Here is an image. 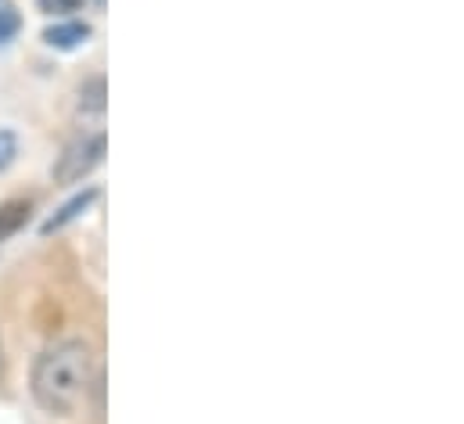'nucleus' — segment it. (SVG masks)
Here are the masks:
<instances>
[{
  "instance_id": "f257e3e1",
  "label": "nucleus",
  "mask_w": 464,
  "mask_h": 424,
  "mask_svg": "<svg viewBox=\"0 0 464 424\" xmlns=\"http://www.w3.org/2000/svg\"><path fill=\"white\" fill-rule=\"evenodd\" d=\"M94 385V352L83 338H62L47 345L29 374V392L36 407L51 418H69L83 407Z\"/></svg>"
},
{
  "instance_id": "9d476101",
  "label": "nucleus",
  "mask_w": 464,
  "mask_h": 424,
  "mask_svg": "<svg viewBox=\"0 0 464 424\" xmlns=\"http://www.w3.org/2000/svg\"><path fill=\"white\" fill-rule=\"evenodd\" d=\"M0 374H4V342H0Z\"/></svg>"
},
{
  "instance_id": "1a4fd4ad",
  "label": "nucleus",
  "mask_w": 464,
  "mask_h": 424,
  "mask_svg": "<svg viewBox=\"0 0 464 424\" xmlns=\"http://www.w3.org/2000/svg\"><path fill=\"white\" fill-rule=\"evenodd\" d=\"M80 4L83 0H40V11H47V14H72V11H80Z\"/></svg>"
},
{
  "instance_id": "f03ea898",
  "label": "nucleus",
  "mask_w": 464,
  "mask_h": 424,
  "mask_svg": "<svg viewBox=\"0 0 464 424\" xmlns=\"http://www.w3.org/2000/svg\"><path fill=\"white\" fill-rule=\"evenodd\" d=\"M105 151H109V137L98 130V133H83L76 137L72 144L62 148L58 162H54V184H80L83 177H91L102 162H105Z\"/></svg>"
},
{
  "instance_id": "9b49d317",
  "label": "nucleus",
  "mask_w": 464,
  "mask_h": 424,
  "mask_svg": "<svg viewBox=\"0 0 464 424\" xmlns=\"http://www.w3.org/2000/svg\"><path fill=\"white\" fill-rule=\"evenodd\" d=\"M98 4H105V0H98Z\"/></svg>"
},
{
  "instance_id": "0eeeda50",
  "label": "nucleus",
  "mask_w": 464,
  "mask_h": 424,
  "mask_svg": "<svg viewBox=\"0 0 464 424\" xmlns=\"http://www.w3.org/2000/svg\"><path fill=\"white\" fill-rule=\"evenodd\" d=\"M18 29H22V18H18V11H14L11 4H4V0H0V43L14 40V36H18Z\"/></svg>"
},
{
  "instance_id": "6e6552de",
  "label": "nucleus",
  "mask_w": 464,
  "mask_h": 424,
  "mask_svg": "<svg viewBox=\"0 0 464 424\" xmlns=\"http://www.w3.org/2000/svg\"><path fill=\"white\" fill-rule=\"evenodd\" d=\"M18 159V133L14 130H0V173Z\"/></svg>"
},
{
  "instance_id": "39448f33",
  "label": "nucleus",
  "mask_w": 464,
  "mask_h": 424,
  "mask_svg": "<svg viewBox=\"0 0 464 424\" xmlns=\"http://www.w3.org/2000/svg\"><path fill=\"white\" fill-rule=\"evenodd\" d=\"M25 219H29V202H0V241L18 234Z\"/></svg>"
},
{
  "instance_id": "20e7f679",
  "label": "nucleus",
  "mask_w": 464,
  "mask_h": 424,
  "mask_svg": "<svg viewBox=\"0 0 464 424\" xmlns=\"http://www.w3.org/2000/svg\"><path fill=\"white\" fill-rule=\"evenodd\" d=\"M87 36H91L87 22H58L44 33V43L54 47V51H76L80 43H87Z\"/></svg>"
},
{
  "instance_id": "7ed1b4c3",
  "label": "nucleus",
  "mask_w": 464,
  "mask_h": 424,
  "mask_svg": "<svg viewBox=\"0 0 464 424\" xmlns=\"http://www.w3.org/2000/svg\"><path fill=\"white\" fill-rule=\"evenodd\" d=\"M98 198H102V191H98V188H87L83 195H76L72 202H65V206L54 212V216H47V219L40 223V234H44V237H51V234L65 230V226H69V223H76L83 212L94 209V206H98Z\"/></svg>"
},
{
  "instance_id": "423d86ee",
  "label": "nucleus",
  "mask_w": 464,
  "mask_h": 424,
  "mask_svg": "<svg viewBox=\"0 0 464 424\" xmlns=\"http://www.w3.org/2000/svg\"><path fill=\"white\" fill-rule=\"evenodd\" d=\"M80 111H83V115H87V111H94V115L105 111V80H102V76H94V80H87V83L80 87Z\"/></svg>"
}]
</instances>
